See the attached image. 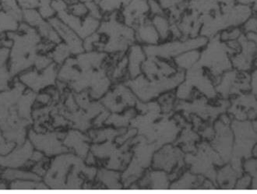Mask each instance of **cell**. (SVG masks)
<instances>
[{
    "label": "cell",
    "mask_w": 257,
    "mask_h": 194,
    "mask_svg": "<svg viewBox=\"0 0 257 194\" xmlns=\"http://www.w3.org/2000/svg\"><path fill=\"white\" fill-rule=\"evenodd\" d=\"M97 172L95 168L85 165L84 159L78 155L63 153L51 161L44 176V182L50 189H81L84 182L82 175L92 179Z\"/></svg>",
    "instance_id": "6da1fadb"
},
{
    "label": "cell",
    "mask_w": 257,
    "mask_h": 194,
    "mask_svg": "<svg viewBox=\"0 0 257 194\" xmlns=\"http://www.w3.org/2000/svg\"><path fill=\"white\" fill-rule=\"evenodd\" d=\"M100 41L95 50L108 54H124L136 43L135 31L120 18L119 11L105 14L97 30Z\"/></svg>",
    "instance_id": "7a4b0ae2"
},
{
    "label": "cell",
    "mask_w": 257,
    "mask_h": 194,
    "mask_svg": "<svg viewBox=\"0 0 257 194\" xmlns=\"http://www.w3.org/2000/svg\"><path fill=\"white\" fill-rule=\"evenodd\" d=\"M186 73L181 69L169 77L158 80H149L145 75L141 74L135 79H130L125 84L142 103H147L163 93L179 87L184 81Z\"/></svg>",
    "instance_id": "3957f363"
},
{
    "label": "cell",
    "mask_w": 257,
    "mask_h": 194,
    "mask_svg": "<svg viewBox=\"0 0 257 194\" xmlns=\"http://www.w3.org/2000/svg\"><path fill=\"white\" fill-rule=\"evenodd\" d=\"M208 41L206 37L199 35L193 38L172 39L155 45H146L144 46V49L147 57H156L168 61L188 51L201 50L208 43Z\"/></svg>",
    "instance_id": "277c9868"
},
{
    "label": "cell",
    "mask_w": 257,
    "mask_h": 194,
    "mask_svg": "<svg viewBox=\"0 0 257 194\" xmlns=\"http://www.w3.org/2000/svg\"><path fill=\"white\" fill-rule=\"evenodd\" d=\"M137 99L134 92L126 84H118L108 90L101 99L104 107L113 113H120L128 108L134 107Z\"/></svg>",
    "instance_id": "5b68a950"
},
{
    "label": "cell",
    "mask_w": 257,
    "mask_h": 194,
    "mask_svg": "<svg viewBox=\"0 0 257 194\" xmlns=\"http://www.w3.org/2000/svg\"><path fill=\"white\" fill-rule=\"evenodd\" d=\"M29 142L35 149L45 154L46 156H56L63 153L68 152L67 147L63 144L61 136L57 134H37L31 130L29 133Z\"/></svg>",
    "instance_id": "8992f818"
},
{
    "label": "cell",
    "mask_w": 257,
    "mask_h": 194,
    "mask_svg": "<svg viewBox=\"0 0 257 194\" xmlns=\"http://www.w3.org/2000/svg\"><path fill=\"white\" fill-rule=\"evenodd\" d=\"M57 76V65L52 63L42 70L36 69L21 73L19 80L33 91H40L45 87L54 84Z\"/></svg>",
    "instance_id": "52a82bcc"
},
{
    "label": "cell",
    "mask_w": 257,
    "mask_h": 194,
    "mask_svg": "<svg viewBox=\"0 0 257 194\" xmlns=\"http://www.w3.org/2000/svg\"><path fill=\"white\" fill-rule=\"evenodd\" d=\"M120 18L125 25L135 28L141 23L149 19L148 0H131L119 11Z\"/></svg>",
    "instance_id": "ba28073f"
},
{
    "label": "cell",
    "mask_w": 257,
    "mask_h": 194,
    "mask_svg": "<svg viewBox=\"0 0 257 194\" xmlns=\"http://www.w3.org/2000/svg\"><path fill=\"white\" fill-rule=\"evenodd\" d=\"M183 161V154L177 147L172 145L162 147L158 152L153 154L152 166L155 169L165 172H172Z\"/></svg>",
    "instance_id": "9c48e42d"
},
{
    "label": "cell",
    "mask_w": 257,
    "mask_h": 194,
    "mask_svg": "<svg viewBox=\"0 0 257 194\" xmlns=\"http://www.w3.org/2000/svg\"><path fill=\"white\" fill-rule=\"evenodd\" d=\"M49 21L56 30L62 42L70 48L73 56H77L84 52L83 39L73 29L67 26L57 16L53 17Z\"/></svg>",
    "instance_id": "30bf717a"
},
{
    "label": "cell",
    "mask_w": 257,
    "mask_h": 194,
    "mask_svg": "<svg viewBox=\"0 0 257 194\" xmlns=\"http://www.w3.org/2000/svg\"><path fill=\"white\" fill-rule=\"evenodd\" d=\"M142 73L149 80L166 78L177 72L167 61L156 57H147L142 65Z\"/></svg>",
    "instance_id": "8fae6325"
},
{
    "label": "cell",
    "mask_w": 257,
    "mask_h": 194,
    "mask_svg": "<svg viewBox=\"0 0 257 194\" xmlns=\"http://www.w3.org/2000/svg\"><path fill=\"white\" fill-rule=\"evenodd\" d=\"M127 69L130 79H135L142 74V65L146 60L147 55L143 45L133 44L126 52Z\"/></svg>",
    "instance_id": "7c38bea8"
},
{
    "label": "cell",
    "mask_w": 257,
    "mask_h": 194,
    "mask_svg": "<svg viewBox=\"0 0 257 194\" xmlns=\"http://www.w3.org/2000/svg\"><path fill=\"white\" fill-rule=\"evenodd\" d=\"M134 31L136 42L143 46L158 45L162 42L156 28L151 23V18L136 27Z\"/></svg>",
    "instance_id": "4fadbf2b"
},
{
    "label": "cell",
    "mask_w": 257,
    "mask_h": 194,
    "mask_svg": "<svg viewBox=\"0 0 257 194\" xmlns=\"http://www.w3.org/2000/svg\"><path fill=\"white\" fill-rule=\"evenodd\" d=\"M88 139L83 134H80L79 132L70 131L67 134H66L63 137V141L64 145L67 148L72 147L75 150V152L77 153V155L84 159L83 154H87L88 151L89 146L87 144Z\"/></svg>",
    "instance_id": "5bb4252c"
},
{
    "label": "cell",
    "mask_w": 257,
    "mask_h": 194,
    "mask_svg": "<svg viewBox=\"0 0 257 194\" xmlns=\"http://www.w3.org/2000/svg\"><path fill=\"white\" fill-rule=\"evenodd\" d=\"M142 188L145 189H168L169 185V178L167 172L162 170H155L147 173L141 182Z\"/></svg>",
    "instance_id": "9a60e30c"
},
{
    "label": "cell",
    "mask_w": 257,
    "mask_h": 194,
    "mask_svg": "<svg viewBox=\"0 0 257 194\" xmlns=\"http://www.w3.org/2000/svg\"><path fill=\"white\" fill-rule=\"evenodd\" d=\"M151 21L156 28L158 35L160 36L161 42H166L172 38V22L167 14H159L151 17Z\"/></svg>",
    "instance_id": "2e32d148"
},
{
    "label": "cell",
    "mask_w": 257,
    "mask_h": 194,
    "mask_svg": "<svg viewBox=\"0 0 257 194\" xmlns=\"http://www.w3.org/2000/svg\"><path fill=\"white\" fill-rule=\"evenodd\" d=\"M200 54H201V51L200 49L188 51L175 58L174 62L179 69L182 70H185V69L189 70L198 63Z\"/></svg>",
    "instance_id": "e0dca14e"
},
{
    "label": "cell",
    "mask_w": 257,
    "mask_h": 194,
    "mask_svg": "<svg viewBox=\"0 0 257 194\" xmlns=\"http://www.w3.org/2000/svg\"><path fill=\"white\" fill-rule=\"evenodd\" d=\"M97 177L100 181L104 185H106L109 189H121L122 185L120 183V178H122V175L115 171L111 170L102 169L97 172Z\"/></svg>",
    "instance_id": "ac0fdd59"
},
{
    "label": "cell",
    "mask_w": 257,
    "mask_h": 194,
    "mask_svg": "<svg viewBox=\"0 0 257 194\" xmlns=\"http://www.w3.org/2000/svg\"><path fill=\"white\" fill-rule=\"evenodd\" d=\"M36 30L39 32L41 38H42V40L48 41V42H52L55 45H57V44L62 42L56 30L47 20H45L36 28Z\"/></svg>",
    "instance_id": "d6986e66"
},
{
    "label": "cell",
    "mask_w": 257,
    "mask_h": 194,
    "mask_svg": "<svg viewBox=\"0 0 257 194\" xmlns=\"http://www.w3.org/2000/svg\"><path fill=\"white\" fill-rule=\"evenodd\" d=\"M49 55L53 61V63L59 66H62L68 58L73 56L70 48L63 42L55 45V47Z\"/></svg>",
    "instance_id": "ffe728a7"
},
{
    "label": "cell",
    "mask_w": 257,
    "mask_h": 194,
    "mask_svg": "<svg viewBox=\"0 0 257 194\" xmlns=\"http://www.w3.org/2000/svg\"><path fill=\"white\" fill-rule=\"evenodd\" d=\"M21 21L11 14L2 11L0 12V34H7L11 32H17Z\"/></svg>",
    "instance_id": "44dd1931"
},
{
    "label": "cell",
    "mask_w": 257,
    "mask_h": 194,
    "mask_svg": "<svg viewBox=\"0 0 257 194\" xmlns=\"http://www.w3.org/2000/svg\"><path fill=\"white\" fill-rule=\"evenodd\" d=\"M45 21L38 9L23 10L22 21L32 28H37Z\"/></svg>",
    "instance_id": "7402d4cb"
},
{
    "label": "cell",
    "mask_w": 257,
    "mask_h": 194,
    "mask_svg": "<svg viewBox=\"0 0 257 194\" xmlns=\"http://www.w3.org/2000/svg\"><path fill=\"white\" fill-rule=\"evenodd\" d=\"M4 11L12 15L13 17L22 21L23 10L20 7L18 0H0Z\"/></svg>",
    "instance_id": "603a6c76"
},
{
    "label": "cell",
    "mask_w": 257,
    "mask_h": 194,
    "mask_svg": "<svg viewBox=\"0 0 257 194\" xmlns=\"http://www.w3.org/2000/svg\"><path fill=\"white\" fill-rule=\"evenodd\" d=\"M4 177L8 180H16V179H20V180H36L38 181L39 179L36 178H39V176L35 175L34 173H30L29 172H25V171H17V170H8V172H4ZM40 179V178H39Z\"/></svg>",
    "instance_id": "cb8c5ba5"
},
{
    "label": "cell",
    "mask_w": 257,
    "mask_h": 194,
    "mask_svg": "<svg viewBox=\"0 0 257 194\" xmlns=\"http://www.w3.org/2000/svg\"><path fill=\"white\" fill-rule=\"evenodd\" d=\"M243 34L241 27H233L223 30L218 34L219 39L221 42H226L230 41L238 40V38Z\"/></svg>",
    "instance_id": "d4e9b609"
},
{
    "label": "cell",
    "mask_w": 257,
    "mask_h": 194,
    "mask_svg": "<svg viewBox=\"0 0 257 194\" xmlns=\"http://www.w3.org/2000/svg\"><path fill=\"white\" fill-rule=\"evenodd\" d=\"M68 11L75 16L80 18H86L88 15V8L87 4L80 1H77L69 5Z\"/></svg>",
    "instance_id": "484cf974"
},
{
    "label": "cell",
    "mask_w": 257,
    "mask_h": 194,
    "mask_svg": "<svg viewBox=\"0 0 257 194\" xmlns=\"http://www.w3.org/2000/svg\"><path fill=\"white\" fill-rule=\"evenodd\" d=\"M148 8H149L150 18L159 15V14H166L162 6L158 0H148Z\"/></svg>",
    "instance_id": "4316f807"
},
{
    "label": "cell",
    "mask_w": 257,
    "mask_h": 194,
    "mask_svg": "<svg viewBox=\"0 0 257 194\" xmlns=\"http://www.w3.org/2000/svg\"><path fill=\"white\" fill-rule=\"evenodd\" d=\"M51 6L56 14L63 12V11H67L69 8V4L63 0H52Z\"/></svg>",
    "instance_id": "83f0119b"
},
{
    "label": "cell",
    "mask_w": 257,
    "mask_h": 194,
    "mask_svg": "<svg viewBox=\"0 0 257 194\" xmlns=\"http://www.w3.org/2000/svg\"><path fill=\"white\" fill-rule=\"evenodd\" d=\"M18 1L22 10L38 9L39 7V0H18Z\"/></svg>",
    "instance_id": "f1b7e54d"
},
{
    "label": "cell",
    "mask_w": 257,
    "mask_h": 194,
    "mask_svg": "<svg viewBox=\"0 0 257 194\" xmlns=\"http://www.w3.org/2000/svg\"><path fill=\"white\" fill-rule=\"evenodd\" d=\"M255 2V0H235V3L241 5L250 6L252 7V4Z\"/></svg>",
    "instance_id": "f546056e"
},
{
    "label": "cell",
    "mask_w": 257,
    "mask_h": 194,
    "mask_svg": "<svg viewBox=\"0 0 257 194\" xmlns=\"http://www.w3.org/2000/svg\"><path fill=\"white\" fill-rule=\"evenodd\" d=\"M220 5H229L235 4V0H216Z\"/></svg>",
    "instance_id": "4dcf8cb0"
},
{
    "label": "cell",
    "mask_w": 257,
    "mask_h": 194,
    "mask_svg": "<svg viewBox=\"0 0 257 194\" xmlns=\"http://www.w3.org/2000/svg\"><path fill=\"white\" fill-rule=\"evenodd\" d=\"M252 11H253V14H257V0H255V2L252 4Z\"/></svg>",
    "instance_id": "1f68e13d"
},
{
    "label": "cell",
    "mask_w": 257,
    "mask_h": 194,
    "mask_svg": "<svg viewBox=\"0 0 257 194\" xmlns=\"http://www.w3.org/2000/svg\"><path fill=\"white\" fill-rule=\"evenodd\" d=\"M63 1H65V2L67 3L69 5H70V4H73V3L77 2L78 0H63Z\"/></svg>",
    "instance_id": "d6a6232c"
},
{
    "label": "cell",
    "mask_w": 257,
    "mask_h": 194,
    "mask_svg": "<svg viewBox=\"0 0 257 194\" xmlns=\"http://www.w3.org/2000/svg\"><path fill=\"white\" fill-rule=\"evenodd\" d=\"M78 1L84 3V4H88V3L92 2V1H94V0H78Z\"/></svg>",
    "instance_id": "836d02e7"
}]
</instances>
